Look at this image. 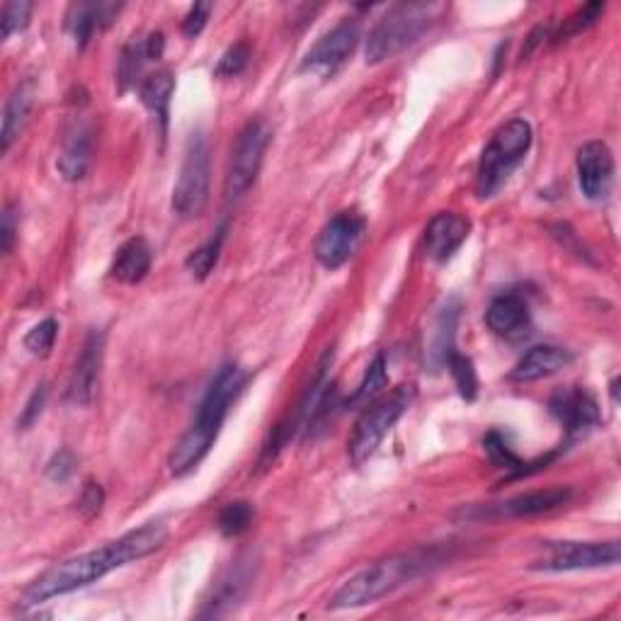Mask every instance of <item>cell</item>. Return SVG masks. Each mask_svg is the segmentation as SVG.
Returning <instances> with one entry per match:
<instances>
[{"label":"cell","mask_w":621,"mask_h":621,"mask_svg":"<svg viewBox=\"0 0 621 621\" xmlns=\"http://www.w3.org/2000/svg\"><path fill=\"white\" fill-rule=\"evenodd\" d=\"M167 539V529L163 522H149L144 527L134 529L116 541L105 543L102 549L88 551L75 556V559L63 561L47 573L39 576L32 586L22 592L20 607L42 604L59 594H69L73 590H81L93 586L100 578L116 571L126 563H134L139 559H146L153 551H159Z\"/></svg>","instance_id":"obj_1"},{"label":"cell","mask_w":621,"mask_h":621,"mask_svg":"<svg viewBox=\"0 0 621 621\" xmlns=\"http://www.w3.org/2000/svg\"><path fill=\"white\" fill-rule=\"evenodd\" d=\"M442 561L445 556L439 549H416L388 556V559L371 563L365 571L349 578L345 586L333 594L330 610H353V607L379 602Z\"/></svg>","instance_id":"obj_2"},{"label":"cell","mask_w":621,"mask_h":621,"mask_svg":"<svg viewBox=\"0 0 621 621\" xmlns=\"http://www.w3.org/2000/svg\"><path fill=\"white\" fill-rule=\"evenodd\" d=\"M248 374H245L238 365H224L216 371L210 388L200 404L197 420L183 435L177 442V457L187 464H200L206 455H210L212 445L216 442L218 430L228 416V410L243 391Z\"/></svg>","instance_id":"obj_3"},{"label":"cell","mask_w":621,"mask_h":621,"mask_svg":"<svg viewBox=\"0 0 621 621\" xmlns=\"http://www.w3.org/2000/svg\"><path fill=\"white\" fill-rule=\"evenodd\" d=\"M442 6L437 3H398L377 22L367 37L365 57L367 63H381L400 51L416 44L437 20Z\"/></svg>","instance_id":"obj_4"},{"label":"cell","mask_w":621,"mask_h":621,"mask_svg":"<svg viewBox=\"0 0 621 621\" xmlns=\"http://www.w3.org/2000/svg\"><path fill=\"white\" fill-rule=\"evenodd\" d=\"M532 146V126L525 120H510L502 124L483 149L481 161H478L476 173V194L481 200L493 197V194L508 183L515 167L525 161V155Z\"/></svg>","instance_id":"obj_5"},{"label":"cell","mask_w":621,"mask_h":621,"mask_svg":"<svg viewBox=\"0 0 621 621\" xmlns=\"http://www.w3.org/2000/svg\"><path fill=\"white\" fill-rule=\"evenodd\" d=\"M416 398V386H398L396 391L379 398L377 404L369 406L355 425V432L349 437L347 451L353 464H365L374 451L379 449L384 437L394 430V425L404 418V413L410 408Z\"/></svg>","instance_id":"obj_6"},{"label":"cell","mask_w":621,"mask_h":621,"mask_svg":"<svg viewBox=\"0 0 621 621\" xmlns=\"http://www.w3.org/2000/svg\"><path fill=\"white\" fill-rule=\"evenodd\" d=\"M210 146L202 132H194L187 141L185 159L173 190V214L177 218H197L210 202Z\"/></svg>","instance_id":"obj_7"},{"label":"cell","mask_w":621,"mask_h":621,"mask_svg":"<svg viewBox=\"0 0 621 621\" xmlns=\"http://www.w3.org/2000/svg\"><path fill=\"white\" fill-rule=\"evenodd\" d=\"M621 559V543L612 541H551L539 559L529 563L532 571H588V568L617 566Z\"/></svg>","instance_id":"obj_8"},{"label":"cell","mask_w":621,"mask_h":621,"mask_svg":"<svg viewBox=\"0 0 621 621\" xmlns=\"http://www.w3.org/2000/svg\"><path fill=\"white\" fill-rule=\"evenodd\" d=\"M269 139H272V134L263 120H251L238 132L236 144H233V149H231V163H228V173H226V200L228 202L241 200L243 194L253 187L255 177L263 167Z\"/></svg>","instance_id":"obj_9"},{"label":"cell","mask_w":621,"mask_h":621,"mask_svg":"<svg viewBox=\"0 0 621 621\" xmlns=\"http://www.w3.org/2000/svg\"><path fill=\"white\" fill-rule=\"evenodd\" d=\"M365 231L367 224L359 214L343 212L338 216H333L316 238L314 245L316 261L326 269L343 267L359 248L362 238H365Z\"/></svg>","instance_id":"obj_10"},{"label":"cell","mask_w":621,"mask_h":621,"mask_svg":"<svg viewBox=\"0 0 621 621\" xmlns=\"http://www.w3.org/2000/svg\"><path fill=\"white\" fill-rule=\"evenodd\" d=\"M576 171L582 194L592 202L610 197L614 185V155L604 141H588L578 149Z\"/></svg>","instance_id":"obj_11"},{"label":"cell","mask_w":621,"mask_h":621,"mask_svg":"<svg viewBox=\"0 0 621 621\" xmlns=\"http://www.w3.org/2000/svg\"><path fill=\"white\" fill-rule=\"evenodd\" d=\"M357 42H359V24L355 20H345L340 24H335V28L328 34H323L316 42V47L308 51L302 63V71L323 73V75L335 73L349 57H353Z\"/></svg>","instance_id":"obj_12"},{"label":"cell","mask_w":621,"mask_h":621,"mask_svg":"<svg viewBox=\"0 0 621 621\" xmlns=\"http://www.w3.org/2000/svg\"><path fill=\"white\" fill-rule=\"evenodd\" d=\"M571 488H547V490H532V493L515 496L498 505H486V508L464 510L466 520H502V517H535L561 508L571 500Z\"/></svg>","instance_id":"obj_13"},{"label":"cell","mask_w":621,"mask_h":621,"mask_svg":"<svg viewBox=\"0 0 621 621\" xmlns=\"http://www.w3.org/2000/svg\"><path fill=\"white\" fill-rule=\"evenodd\" d=\"M551 416L563 425L568 439L586 437L600 425V408L586 388H561L549 400Z\"/></svg>","instance_id":"obj_14"},{"label":"cell","mask_w":621,"mask_h":621,"mask_svg":"<svg viewBox=\"0 0 621 621\" xmlns=\"http://www.w3.org/2000/svg\"><path fill=\"white\" fill-rule=\"evenodd\" d=\"M255 568H257V561L253 559V556H248V553L241 556V559L224 573V578L216 582L214 594L204 602V610L197 617L212 619V617H224L231 610H236L253 586Z\"/></svg>","instance_id":"obj_15"},{"label":"cell","mask_w":621,"mask_h":621,"mask_svg":"<svg viewBox=\"0 0 621 621\" xmlns=\"http://www.w3.org/2000/svg\"><path fill=\"white\" fill-rule=\"evenodd\" d=\"M93 151H95V129L88 120H73L63 134L61 153L57 167L63 180L78 183L83 180L93 165Z\"/></svg>","instance_id":"obj_16"},{"label":"cell","mask_w":621,"mask_h":621,"mask_svg":"<svg viewBox=\"0 0 621 621\" xmlns=\"http://www.w3.org/2000/svg\"><path fill=\"white\" fill-rule=\"evenodd\" d=\"M102 349H105V335L102 330H93L81 349L75 367L71 371V379L67 386V400L73 406H90L93 404L98 377L102 367Z\"/></svg>","instance_id":"obj_17"},{"label":"cell","mask_w":621,"mask_h":621,"mask_svg":"<svg viewBox=\"0 0 621 621\" xmlns=\"http://www.w3.org/2000/svg\"><path fill=\"white\" fill-rule=\"evenodd\" d=\"M469 218L451 212L437 214L425 228V255L437 263L449 261L461 248V243L469 238Z\"/></svg>","instance_id":"obj_18"},{"label":"cell","mask_w":621,"mask_h":621,"mask_svg":"<svg viewBox=\"0 0 621 621\" xmlns=\"http://www.w3.org/2000/svg\"><path fill=\"white\" fill-rule=\"evenodd\" d=\"M573 362V355L563 347L556 345H537L517 362L515 369L510 371V379L517 384H529L553 377L561 369H566Z\"/></svg>","instance_id":"obj_19"},{"label":"cell","mask_w":621,"mask_h":621,"mask_svg":"<svg viewBox=\"0 0 621 621\" xmlns=\"http://www.w3.org/2000/svg\"><path fill=\"white\" fill-rule=\"evenodd\" d=\"M122 6L114 3H73L67 12V30L75 39L78 49H83L95 30L110 28L112 20L120 16Z\"/></svg>","instance_id":"obj_20"},{"label":"cell","mask_w":621,"mask_h":621,"mask_svg":"<svg viewBox=\"0 0 621 621\" xmlns=\"http://www.w3.org/2000/svg\"><path fill=\"white\" fill-rule=\"evenodd\" d=\"M486 326L500 335V338H517V335H522L529 328V308L522 296H496L486 310Z\"/></svg>","instance_id":"obj_21"},{"label":"cell","mask_w":621,"mask_h":621,"mask_svg":"<svg viewBox=\"0 0 621 621\" xmlns=\"http://www.w3.org/2000/svg\"><path fill=\"white\" fill-rule=\"evenodd\" d=\"M153 263V251L144 238L126 241L120 251H116L112 261V277L122 284H139L149 275Z\"/></svg>","instance_id":"obj_22"},{"label":"cell","mask_w":621,"mask_h":621,"mask_svg":"<svg viewBox=\"0 0 621 621\" xmlns=\"http://www.w3.org/2000/svg\"><path fill=\"white\" fill-rule=\"evenodd\" d=\"M141 102L159 116L161 129L165 132L167 126V110H171V98L175 93V78L171 71H155L141 83Z\"/></svg>","instance_id":"obj_23"},{"label":"cell","mask_w":621,"mask_h":621,"mask_svg":"<svg viewBox=\"0 0 621 621\" xmlns=\"http://www.w3.org/2000/svg\"><path fill=\"white\" fill-rule=\"evenodd\" d=\"M32 110V88L30 85H20L16 88L6 102V112H3V132H0V141H3V153L10 151V146L16 144V139L20 136V132L24 129V122H28V114Z\"/></svg>","instance_id":"obj_24"},{"label":"cell","mask_w":621,"mask_h":621,"mask_svg":"<svg viewBox=\"0 0 621 621\" xmlns=\"http://www.w3.org/2000/svg\"><path fill=\"white\" fill-rule=\"evenodd\" d=\"M457 320H459V302H449L437 316V330L430 349V365L432 367H442L447 365V357L455 353V330H457Z\"/></svg>","instance_id":"obj_25"},{"label":"cell","mask_w":621,"mask_h":621,"mask_svg":"<svg viewBox=\"0 0 621 621\" xmlns=\"http://www.w3.org/2000/svg\"><path fill=\"white\" fill-rule=\"evenodd\" d=\"M483 447L488 451V457L490 461H493L498 469H508L512 471L515 476H527V474H532V469L529 466L532 464H525L520 457L515 455V451L508 447V442H505V437L498 435V432H490L486 439H483Z\"/></svg>","instance_id":"obj_26"},{"label":"cell","mask_w":621,"mask_h":621,"mask_svg":"<svg viewBox=\"0 0 621 621\" xmlns=\"http://www.w3.org/2000/svg\"><path fill=\"white\" fill-rule=\"evenodd\" d=\"M224 238H226V228H218L216 236L212 241H206L202 248H197L187 257L185 265H187V269L192 272L194 277L206 279V277L212 275V269L216 267V261H218V253H222Z\"/></svg>","instance_id":"obj_27"},{"label":"cell","mask_w":621,"mask_h":621,"mask_svg":"<svg viewBox=\"0 0 621 621\" xmlns=\"http://www.w3.org/2000/svg\"><path fill=\"white\" fill-rule=\"evenodd\" d=\"M253 517H255V510L251 502H245V500L228 502L226 508L218 512L216 527L224 537H241L245 529L253 525Z\"/></svg>","instance_id":"obj_28"},{"label":"cell","mask_w":621,"mask_h":621,"mask_svg":"<svg viewBox=\"0 0 621 621\" xmlns=\"http://www.w3.org/2000/svg\"><path fill=\"white\" fill-rule=\"evenodd\" d=\"M388 381V374H386V357L379 353L377 357L371 359V365L365 371V379L357 386V391L349 398V404L359 406V404H369V400L377 396L381 388Z\"/></svg>","instance_id":"obj_29"},{"label":"cell","mask_w":621,"mask_h":621,"mask_svg":"<svg viewBox=\"0 0 621 621\" xmlns=\"http://www.w3.org/2000/svg\"><path fill=\"white\" fill-rule=\"evenodd\" d=\"M447 367L451 371V379H455V384L459 388L461 398L474 400L476 394H478V377H476L474 362L469 357L459 355V353H451L447 357Z\"/></svg>","instance_id":"obj_30"},{"label":"cell","mask_w":621,"mask_h":621,"mask_svg":"<svg viewBox=\"0 0 621 621\" xmlns=\"http://www.w3.org/2000/svg\"><path fill=\"white\" fill-rule=\"evenodd\" d=\"M57 335H59L57 318H47L42 323H37V326L24 335V349H28V353L34 357H49L51 349H54Z\"/></svg>","instance_id":"obj_31"},{"label":"cell","mask_w":621,"mask_h":621,"mask_svg":"<svg viewBox=\"0 0 621 621\" xmlns=\"http://www.w3.org/2000/svg\"><path fill=\"white\" fill-rule=\"evenodd\" d=\"M602 12H604V3H588V6L578 8L573 16H568L563 20L559 34H556L553 39H566V37H571V34H578L582 30H588L590 24H594V22L600 20Z\"/></svg>","instance_id":"obj_32"},{"label":"cell","mask_w":621,"mask_h":621,"mask_svg":"<svg viewBox=\"0 0 621 621\" xmlns=\"http://www.w3.org/2000/svg\"><path fill=\"white\" fill-rule=\"evenodd\" d=\"M30 12H32V3H24V0H12V3L3 6V18H0V37L10 39L16 32L28 28L30 22Z\"/></svg>","instance_id":"obj_33"},{"label":"cell","mask_w":621,"mask_h":621,"mask_svg":"<svg viewBox=\"0 0 621 621\" xmlns=\"http://www.w3.org/2000/svg\"><path fill=\"white\" fill-rule=\"evenodd\" d=\"M144 61H149L144 44H129L122 51V59H120V88L122 90H126L134 83V78L139 75L141 67H144Z\"/></svg>","instance_id":"obj_34"},{"label":"cell","mask_w":621,"mask_h":621,"mask_svg":"<svg viewBox=\"0 0 621 621\" xmlns=\"http://www.w3.org/2000/svg\"><path fill=\"white\" fill-rule=\"evenodd\" d=\"M102 505H105V490H102L100 483L88 481L81 490V496L75 500V510L83 520H95V517L102 512Z\"/></svg>","instance_id":"obj_35"},{"label":"cell","mask_w":621,"mask_h":621,"mask_svg":"<svg viewBox=\"0 0 621 621\" xmlns=\"http://www.w3.org/2000/svg\"><path fill=\"white\" fill-rule=\"evenodd\" d=\"M251 61V47L245 42H238L226 49V54L218 59V67H216V75H238L245 71Z\"/></svg>","instance_id":"obj_36"},{"label":"cell","mask_w":621,"mask_h":621,"mask_svg":"<svg viewBox=\"0 0 621 621\" xmlns=\"http://www.w3.org/2000/svg\"><path fill=\"white\" fill-rule=\"evenodd\" d=\"M75 457H73V451L71 449H61L57 451L54 457H51V461L47 464V476L51 478V481H57V483H63V481H69V478L73 476L75 471Z\"/></svg>","instance_id":"obj_37"},{"label":"cell","mask_w":621,"mask_h":621,"mask_svg":"<svg viewBox=\"0 0 621 621\" xmlns=\"http://www.w3.org/2000/svg\"><path fill=\"white\" fill-rule=\"evenodd\" d=\"M212 10H214L212 3H194L183 20V34L190 39L200 37L206 28V22H210Z\"/></svg>","instance_id":"obj_38"},{"label":"cell","mask_w":621,"mask_h":621,"mask_svg":"<svg viewBox=\"0 0 621 621\" xmlns=\"http://www.w3.org/2000/svg\"><path fill=\"white\" fill-rule=\"evenodd\" d=\"M44 400H47V384H39L34 388V394L30 396L28 406H24V410H22V416L18 420V427H22V430H28V427H32L37 423V418L42 416Z\"/></svg>","instance_id":"obj_39"},{"label":"cell","mask_w":621,"mask_h":621,"mask_svg":"<svg viewBox=\"0 0 621 621\" xmlns=\"http://www.w3.org/2000/svg\"><path fill=\"white\" fill-rule=\"evenodd\" d=\"M0 241H3V253L12 251L16 243V204H6L3 210V231H0Z\"/></svg>","instance_id":"obj_40"},{"label":"cell","mask_w":621,"mask_h":621,"mask_svg":"<svg viewBox=\"0 0 621 621\" xmlns=\"http://www.w3.org/2000/svg\"><path fill=\"white\" fill-rule=\"evenodd\" d=\"M163 34L161 32H153L149 34V39L144 42V51H146V59L149 61H155V59H161L163 54Z\"/></svg>","instance_id":"obj_41"}]
</instances>
